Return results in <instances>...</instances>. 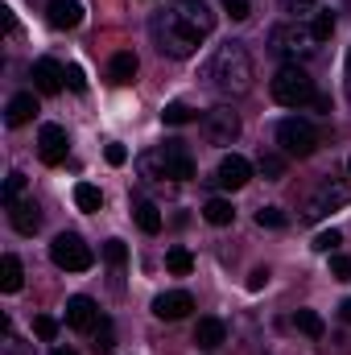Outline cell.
Returning a JSON list of instances; mask_svg holds the SVG:
<instances>
[{
  "mask_svg": "<svg viewBox=\"0 0 351 355\" xmlns=\"http://www.w3.org/2000/svg\"><path fill=\"white\" fill-rule=\"evenodd\" d=\"M170 17H174L190 37H198V42L215 33V12L207 8V0H174L170 4Z\"/></svg>",
  "mask_w": 351,
  "mask_h": 355,
  "instance_id": "cell-7",
  "label": "cell"
},
{
  "mask_svg": "<svg viewBox=\"0 0 351 355\" xmlns=\"http://www.w3.org/2000/svg\"><path fill=\"white\" fill-rule=\"evenodd\" d=\"M8 223H12L21 236H33V232L42 227V211H37V202H29V198L12 202V207H8Z\"/></svg>",
  "mask_w": 351,
  "mask_h": 355,
  "instance_id": "cell-16",
  "label": "cell"
},
{
  "mask_svg": "<svg viewBox=\"0 0 351 355\" xmlns=\"http://www.w3.org/2000/svg\"><path fill=\"white\" fill-rule=\"evenodd\" d=\"M103 261H108V265H124V261H128V248H124V244H120V240H108V244H103Z\"/></svg>",
  "mask_w": 351,
  "mask_h": 355,
  "instance_id": "cell-36",
  "label": "cell"
},
{
  "mask_svg": "<svg viewBox=\"0 0 351 355\" xmlns=\"http://www.w3.org/2000/svg\"><path fill=\"white\" fill-rule=\"evenodd\" d=\"M75 207H79V211H99V207H103V194H99V186L79 182V186H75Z\"/></svg>",
  "mask_w": 351,
  "mask_h": 355,
  "instance_id": "cell-26",
  "label": "cell"
},
{
  "mask_svg": "<svg viewBox=\"0 0 351 355\" xmlns=\"http://www.w3.org/2000/svg\"><path fill=\"white\" fill-rule=\"evenodd\" d=\"M21 194H25V174H21V170H12V174L4 178V207L21 202Z\"/></svg>",
  "mask_w": 351,
  "mask_h": 355,
  "instance_id": "cell-30",
  "label": "cell"
},
{
  "mask_svg": "<svg viewBox=\"0 0 351 355\" xmlns=\"http://www.w3.org/2000/svg\"><path fill=\"white\" fill-rule=\"evenodd\" d=\"M257 170H261L268 182H281V178H285V153H261V157H257Z\"/></svg>",
  "mask_w": 351,
  "mask_h": 355,
  "instance_id": "cell-27",
  "label": "cell"
},
{
  "mask_svg": "<svg viewBox=\"0 0 351 355\" xmlns=\"http://www.w3.org/2000/svg\"><path fill=\"white\" fill-rule=\"evenodd\" d=\"M314 50H318V42H314L310 25H302V21H281L268 29V54H277L285 62H302Z\"/></svg>",
  "mask_w": 351,
  "mask_h": 355,
  "instance_id": "cell-2",
  "label": "cell"
},
{
  "mask_svg": "<svg viewBox=\"0 0 351 355\" xmlns=\"http://www.w3.org/2000/svg\"><path fill=\"white\" fill-rule=\"evenodd\" d=\"M153 42H157V50L170 54V58H190V54L198 50V37H190L170 12H162V17L153 21Z\"/></svg>",
  "mask_w": 351,
  "mask_h": 355,
  "instance_id": "cell-6",
  "label": "cell"
},
{
  "mask_svg": "<svg viewBox=\"0 0 351 355\" xmlns=\"http://www.w3.org/2000/svg\"><path fill=\"white\" fill-rule=\"evenodd\" d=\"M348 75H351V54H348Z\"/></svg>",
  "mask_w": 351,
  "mask_h": 355,
  "instance_id": "cell-44",
  "label": "cell"
},
{
  "mask_svg": "<svg viewBox=\"0 0 351 355\" xmlns=\"http://www.w3.org/2000/svg\"><path fill=\"white\" fill-rule=\"evenodd\" d=\"M190 310H194V297H190L186 289H170V293H157V297H153V314H157V318H166V322L186 318Z\"/></svg>",
  "mask_w": 351,
  "mask_h": 355,
  "instance_id": "cell-13",
  "label": "cell"
},
{
  "mask_svg": "<svg viewBox=\"0 0 351 355\" xmlns=\"http://www.w3.org/2000/svg\"><path fill=\"white\" fill-rule=\"evenodd\" d=\"M67 128L62 124H42V132H37V153H42V162L46 166H62L67 162Z\"/></svg>",
  "mask_w": 351,
  "mask_h": 355,
  "instance_id": "cell-11",
  "label": "cell"
},
{
  "mask_svg": "<svg viewBox=\"0 0 351 355\" xmlns=\"http://www.w3.org/2000/svg\"><path fill=\"white\" fill-rule=\"evenodd\" d=\"M203 219H207L211 227H228V223L236 219V207H232L228 198H207V202H203Z\"/></svg>",
  "mask_w": 351,
  "mask_h": 355,
  "instance_id": "cell-23",
  "label": "cell"
},
{
  "mask_svg": "<svg viewBox=\"0 0 351 355\" xmlns=\"http://www.w3.org/2000/svg\"><path fill=\"white\" fill-rule=\"evenodd\" d=\"M103 157H108V166H124V162H128V149H124V145H108Z\"/></svg>",
  "mask_w": 351,
  "mask_h": 355,
  "instance_id": "cell-39",
  "label": "cell"
},
{
  "mask_svg": "<svg viewBox=\"0 0 351 355\" xmlns=\"http://www.w3.org/2000/svg\"><path fill=\"white\" fill-rule=\"evenodd\" d=\"M273 99L281 103V107H306V103H314L318 99V91H314V79L306 75V67H298V62H285L277 75H273Z\"/></svg>",
  "mask_w": 351,
  "mask_h": 355,
  "instance_id": "cell-3",
  "label": "cell"
},
{
  "mask_svg": "<svg viewBox=\"0 0 351 355\" xmlns=\"http://www.w3.org/2000/svg\"><path fill=\"white\" fill-rule=\"evenodd\" d=\"M21 281H25L21 261H17L12 252H4V257H0V289H4V293H17V289H21Z\"/></svg>",
  "mask_w": 351,
  "mask_h": 355,
  "instance_id": "cell-21",
  "label": "cell"
},
{
  "mask_svg": "<svg viewBox=\"0 0 351 355\" xmlns=\"http://www.w3.org/2000/svg\"><path fill=\"white\" fill-rule=\"evenodd\" d=\"M310 33H314V42H331V33H335V12L318 8V12L310 17Z\"/></svg>",
  "mask_w": 351,
  "mask_h": 355,
  "instance_id": "cell-28",
  "label": "cell"
},
{
  "mask_svg": "<svg viewBox=\"0 0 351 355\" xmlns=\"http://www.w3.org/2000/svg\"><path fill=\"white\" fill-rule=\"evenodd\" d=\"M162 120H166V124H190V120H194V112H190L186 103H166Z\"/></svg>",
  "mask_w": 351,
  "mask_h": 355,
  "instance_id": "cell-32",
  "label": "cell"
},
{
  "mask_svg": "<svg viewBox=\"0 0 351 355\" xmlns=\"http://www.w3.org/2000/svg\"><path fill=\"white\" fill-rule=\"evenodd\" d=\"M293 327H298L302 335H310V339H323V335H327V322H323L318 310H298V314H293Z\"/></svg>",
  "mask_w": 351,
  "mask_h": 355,
  "instance_id": "cell-24",
  "label": "cell"
},
{
  "mask_svg": "<svg viewBox=\"0 0 351 355\" xmlns=\"http://www.w3.org/2000/svg\"><path fill=\"white\" fill-rule=\"evenodd\" d=\"M166 268H170L174 277H190V272H194V257H190V248H182V244L170 248V252H166Z\"/></svg>",
  "mask_w": 351,
  "mask_h": 355,
  "instance_id": "cell-25",
  "label": "cell"
},
{
  "mask_svg": "<svg viewBox=\"0 0 351 355\" xmlns=\"http://www.w3.org/2000/svg\"><path fill=\"white\" fill-rule=\"evenodd\" d=\"M348 202H351V186L348 182H323V186L306 198L302 219H306V223H318L323 215H331V211H339V207H348Z\"/></svg>",
  "mask_w": 351,
  "mask_h": 355,
  "instance_id": "cell-8",
  "label": "cell"
},
{
  "mask_svg": "<svg viewBox=\"0 0 351 355\" xmlns=\"http://www.w3.org/2000/svg\"><path fill=\"white\" fill-rule=\"evenodd\" d=\"M37 116V99H33V91H21V95H12L8 99V107H4V120H8V128H21V124H29Z\"/></svg>",
  "mask_w": 351,
  "mask_h": 355,
  "instance_id": "cell-18",
  "label": "cell"
},
{
  "mask_svg": "<svg viewBox=\"0 0 351 355\" xmlns=\"http://www.w3.org/2000/svg\"><path fill=\"white\" fill-rule=\"evenodd\" d=\"M116 347V327L108 322V318H99V331H95V352L99 355H112Z\"/></svg>",
  "mask_w": 351,
  "mask_h": 355,
  "instance_id": "cell-29",
  "label": "cell"
},
{
  "mask_svg": "<svg viewBox=\"0 0 351 355\" xmlns=\"http://www.w3.org/2000/svg\"><path fill=\"white\" fill-rule=\"evenodd\" d=\"M257 223L261 227H285V211L281 207H261L257 211Z\"/></svg>",
  "mask_w": 351,
  "mask_h": 355,
  "instance_id": "cell-34",
  "label": "cell"
},
{
  "mask_svg": "<svg viewBox=\"0 0 351 355\" xmlns=\"http://www.w3.org/2000/svg\"><path fill=\"white\" fill-rule=\"evenodd\" d=\"M157 157H162V178H170V182H190L194 178V157L182 141H166L157 149Z\"/></svg>",
  "mask_w": 351,
  "mask_h": 355,
  "instance_id": "cell-10",
  "label": "cell"
},
{
  "mask_svg": "<svg viewBox=\"0 0 351 355\" xmlns=\"http://www.w3.org/2000/svg\"><path fill=\"white\" fill-rule=\"evenodd\" d=\"M33 335H37L42 343H50V339L58 335V318H50V314H37V318H33Z\"/></svg>",
  "mask_w": 351,
  "mask_h": 355,
  "instance_id": "cell-31",
  "label": "cell"
},
{
  "mask_svg": "<svg viewBox=\"0 0 351 355\" xmlns=\"http://www.w3.org/2000/svg\"><path fill=\"white\" fill-rule=\"evenodd\" d=\"M339 244H343V236H339L335 227H331V232H318V236H314V252H327V257H331V252H335Z\"/></svg>",
  "mask_w": 351,
  "mask_h": 355,
  "instance_id": "cell-33",
  "label": "cell"
},
{
  "mask_svg": "<svg viewBox=\"0 0 351 355\" xmlns=\"http://www.w3.org/2000/svg\"><path fill=\"white\" fill-rule=\"evenodd\" d=\"M339 318L351 327V297H343V306H339Z\"/></svg>",
  "mask_w": 351,
  "mask_h": 355,
  "instance_id": "cell-42",
  "label": "cell"
},
{
  "mask_svg": "<svg viewBox=\"0 0 351 355\" xmlns=\"http://www.w3.org/2000/svg\"><path fill=\"white\" fill-rule=\"evenodd\" d=\"M33 83H37L42 95H58L62 83H67V71H62L54 58H37V62H33Z\"/></svg>",
  "mask_w": 351,
  "mask_h": 355,
  "instance_id": "cell-14",
  "label": "cell"
},
{
  "mask_svg": "<svg viewBox=\"0 0 351 355\" xmlns=\"http://www.w3.org/2000/svg\"><path fill=\"white\" fill-rule=\"evenodd\" d=\"M194 343H198L203 352L223 347V343H228V322H223V318H198V327H194Z\"/></svg>",
  "mask_w": 351,
  "mask_h": 355,
  "instance_id": "cell-17",
  "label": "cell"
},
{
  "mask_svg": "<svg viewBox=\"0 0 351 355\" xmlns=\"http://www.w3.org/2000/svg\"><path fill=\"white\" fill-rule=\"evenodd\" d=\"M257 79V67H252V54L244 42H228L211 54L207 62V83L211 91H219L223 99H236V95H248Z\"/></svg>",
  "mask_w": 351,
  "mask_h": 355,
  "instance_id": "cell-1",
  "label": "cell"
},
{
  "mask_svg": "<svg viewBox=\"0 0 351 355\" xmlns=\"http://www.w3.org/2000/svg\"><path fill=\"white\" fill-rule=\"evenodd\" d=\"M50 355H75V352H71V347H54Z\"/></svg>",
  "mask_w": 351,
  "mask_h": 355,
  "instance_id": "cell-43",
  "label": "cell"
},
{
  "mask_svg": "<svg viewBox=\"0 0 351 355\" xmlns=\"http://www.w3.org/2000/svg\"><path fill=\"white\" fill-rule=\"evenodd\" d=\"M248 178H252V162L248 157H240V153H228L223 162H219V170H215V186H223V190H240V186H248Z\"/></svg>",
  "mask_w": 351,
  "mask_h": 355,
  "instance_id": "cell-12",
  "label": "cell"
},
{
  "mask_svg": "<svg viewBox=\"0 0 351 355\" xmlns=\"http://www.w3.org/2000/svg\"><path fill=\"white\" fill-rule=\"evenodd\" d=\"M203 137H207L211 145H232V141L240 137V112H232L228 103L203 112Z\"/></svg>",
  "mask_w": 351,
  "mask_h": 355,
  "instance_id": "cell-9",
  "label": "cell"
},
{
  "mask_svg": "<svg viewBox=\"0 0 351 355\" xmlns=\"http://www.w3.org/2000/svg\"><path fill=\"white\" fill-rule=\"evenodd\" d=\"M108 75H112V83H120V87L132 83V79H137V54H128V50H124V54H112Z\"/></svg>",
  "mask_w": 351,
  "mask_h": 355,
  "instance_id": "cell-22",
  "label": "cell"
},
{
  "mask_svg": "<svg viewBox=\"0 0 351 355\" xmlns=\"http://www.w3.org/2000/svg\"><path fill=\"white\" fill-rule=\"evenodd\" d=\"M348 174H351V162H348Z\"/></svg>",
  "mask_w": 351,
  "mask_h": 355,
  "instance_id": "cell-45",
  "label": "cell"
},
{
  "mask_svg": "<svg viewBox=\"0 0 351 355\" xmlns=\"http://www.w3.org/2000/svg\"><path fill=\"white\" fill-rule=\"evenodd\" d=\"M67 83H71V91H87V79H83V67H67Z\"/></svg>",
  "mask_w": 351,
  "mask_h": 355,
  "instance_id": "cell-40",
  "label": "cell"
},
{
  "mask_svg": "<svg viewBox=\"0 0 351 355\" xmlns=\"http://www.w3.org/2000/svg\"><path fill=\"white\" fill-rule=\"evenodd\" d=\"M132 219H137V227H141L145 236H157V232H162V211H157L149 198L132 202Z\"/></svg>",
  "mask_w": 351,
  "mask_h": 355,
  "instance_id": "cell-20",
  "label": "cell"
},
{
  "mask_svg": "<svg viewBox=\"0 0 351 355\" xmlns=\"http://www.w3.org/2000/svg\"><path fill=\"white\" fill-rule=\"evenodd\" d=\"M331 272H335L339 281H351V257H339V252H335V257H331Z\"/></svg>",
  "mask_w": 351,
  "mask_h": 355,
  "instance_id": "cell-38",
  "label": "cell"
},
{
  "mask_svg": "<svg viewBox=\"0 0 351 355\" xmlns=\"http://www.w3.org/2000/svg\"><path fill=\"white\" fill-rule=\"evenodd\" d=\"M50 261L58 268H67V272H87V268L95 265V252H91V244H83V236L62 232V236H54V244H50Z\"/></svg>",
  "mask_w": 351,
  "mask_h": 355,
  "instance_id": "cell-5",
  "label": "cell"
},
{
  "mask_svg": "<svg viewBox=\"0 0 351 355\" xmlns=\"http://www.w3.org/2000/svg\"><path fill=\"white\" fill-rule=\"evenodd\" d=\"M46 17H50L54 29H75V25L83 21V4H79V0H50Z\"/></svg>",
  "mask_w": 351,
  "mask_h": 355,
  "instance_id": "cell-19",
  "label": "cell"
},
{
  "mask_svg": "<svg viewBox=\"0 0 351 355\" xmlns=\"http://www.w3.org/2000/svg\"><path fill=\"white\" fill-rule=\"evenodd\" d=\"M318 4H323V0H281V12L302 17V12H318Z\"/></svg>",
  "mask_w": 351,
  "mask_h": 355,
  "instance_id": "cell-35",
  "label": "cell"
},
{
  "mask_svg": "<svg viewBox=\"0 0 351 355\" xmlns=\"http://www.w3.org/2000/svg\"><path fill=\"white\" fill-rule=\"evenodd\" d=\"M223 8H228L232 21H248V17H252V4H248V0H223Z\"/></svg>",
  "mask_w": 351,
  "mask_h": 355,
  "instance_id": "cell-37",
  "label": "cell"
},
{
  "mask_svg": "<svg viewBox=\"0 0 351 355\" xmlns=\"http://www.w3.org/2000/svg\"><path fill=\"white\" fill-rule=\"evenodd\" d=\"M264 281H268V268H252L248 272V289H264Z\"/></svg>",
  "mask_w": 351,
  "mask_h": 355,
  "instance_id": "cell-41",
  "label": "cell"
},
{
  "mask_svg": "<svg viewBox=\"0 0 351 355\" xmlns=\"http://www.w3.org/2000/svg\"><path fill=\"white\" fill-rule=\"evenodd\" d=\"M277 145H281L285 157H310L318 149V128L302 116H289V120L277 124Z\"/></svg>",
  "mask_w": 351,
  "mask_h": 355,
  "instance_id": "cell-4",
  "label": "cell"
},
{
  "mask_svg": "<svg viewBox=\"0 0 351 355\" xmlns=\"http://www.w3.org/2000/svg\"><path fill=\"white\" fill-rule=\"evenodd\" d=\"M67 327L71 331H91V327H99V310H95V302L91 297H71L67 302Z\"/></svg>",
  "mask_w": 351,
  "mask_h": 355,
  "instance_id": "cell-15",
  "label": "cell"
}]
</instances>
